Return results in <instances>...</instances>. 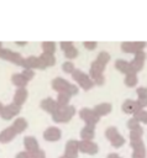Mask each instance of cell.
<instances>
[{"instance_id":"1","label":"cell","mask_w":147,"mask_h":158,"mask_svg":"<svg viewBox=\"0 0 147 158\" xmlns=\"http://www.w3.org/2000/svg\"><path fill=\"white\" fill-rule=\"evenodd\" d=\"M75 115V107L73 105L58 107V110L52 115V120L56 123H67Z\"/></svg>"},{"instance_id":"2","label":"cell","mask_w":147,"mask_h":158,"mask_svg":"<svg viewBox=\"0 0 147 158\" xmlns=\"http://www.w3.org/2000/svg\"><path fill=\"white\" fill-rule=\"evenodd\" d=\"M72 78L79 84V86L84 90H90L95 84L93 81V79L90 78V75L85 74L84 72H82L80 69H75L72 73Z\"/></svg>"},{"instance_id":"3","label":"cell","mask_w":147,"mask_h":158,"mask_svg":"<svg viewBox=\"0 0 147 158\" xmlns=\"http://www.w3.org/2000/svg\"><path fill=\"white\" fill-rule=\"evenodd\" d=\"M105 137L110 141V143H111V146H112L114 148H120V147H122V146L125 144V138H124V136L120 135V132L117 131V128H116L115 126H110V127L106 128V131H105Z\"/></svg>"},{"instance_id":"4","label":"cell","mask_w":147,"mask_h":158,"mask_svg":"<svg viewBox=\"0 0 147 158\" xmlns=\"http://www.w3.org/2000/svg\"><path fill=\"white\" fill-rule=\"evenodd\" d=\"M79 117L85 122V125H91V126H96V123L100 120V116L89 107H83L79 111Z\"/></svg>"},{"instance_id":"5","label":"cell","mask_w":147,"mask_h":158,"mask_svg":"<svg viewBox=\"0 0 147 158\" xmlns=\"http://www.w3.org/2000/svg\"><path fill=\"white\" fill-rule=\"evenodd\" d=\"M0 58L5 59L7 62H11L16 65H21V67L23 65V60H25V58L20 53L12 52L11 49H7V48H2V51L0 53Z\"/></svg>"},{"instance_id":"6","label":"cell","mask_w":147,"mask_h":158,"mask_svg":"<svg viewBox=\"0 0 147 158\" xmlns=\"http://www.w3.org/2000/svg\"><path fill=\"white\" fill-rule=\"evenodd\" d=\"M146 47V42L143 41H133V42H122L121 43V49L125 53H132L136 54L141 51H143V48Z\"/></svg>"},{"instance_id":"7","label":"cell","mask_w":147,"mask_h":158,"mask_svg":"<svg viewBox=\"0 0 147 158\" xmlns=\"http://www.w3.org/2000/svg\"><path fill=\"white\" fill-rule=\"evenodd\" d=\"M21 111V106L16 105L15 102H11V104H7V105H4L2 110H1V118L4 120H11L14 118L15 116H17Z\"/></svg>"},{"instance_id":"8","label":"cell","mask_w":147,"mask_h":158,"mask_svg":"<svg viewBox=\"0 0 147 158\" xmlns=\"http://www.w3.org/2000/svg\"><path fill=\"white\" fill-rule=\"evenodd\" d=\"M130 146L132 148V156L131 158H147L146 147L142 139L140 141H130Z\"/></svg>"},{"instance_id":"9","label":"cell","mask_w":147,"mask_h":158,"mask_svg":"<svg viewBox=\"0 0 147 158\" xmlns=\"http://www.w3.org/2000/svg\"><path fill=\"white\" fill-rule=\"evenodd\" d=\"M98 151H99V147L94 141H83V139L79 141V152L80 153L94 156L98 153Z\"/></svg>"},{"instance_id":"10","label":"cell","mask_w":147,"mask_h":158,"mask_svg":"<svg viewBox=\"0 0 147 158\" xmlns=\"http://www.w3.org/2000/svg\"><path fill=\"white\" fill-rule=\"evenodd\" d=\"M67 158H78L79 156V141L77 139H69L65 143L64 154Z\"/></svg>"},{"instance_id":"11","label":"cell","mask_w":147,"mask_h":158,"mask_svg":"<svg viewBox=\"0 0 147 158\" xmlns=\"http://www.w3.org/2000/svg\"><path fill=\"white\" fill-rule=\"evenodd\" d=\"M145 59H146V53H145V51H141V52H138V53L135 54L133 59L130 62L132 73H136V74H137V73L143 68Z\"/></svg>"},{"instance_id":"12","label":"cell","mask_w":147,"mask_h":158,"mask_svg":"<svg viewBox=\"0 0 147 158\" xmlns=\"http://www.w3.org/2000/svg\"><path fill=\"white\" fill-rule=\"evenodd\" d=\"M61 137H62V132L56 126H51V127L46 128L43 132V138L48 142H57L61 139Z\"/></svg>"},{"instance_id":"13","label":"cell","mask_w":147,"mask_h":158,"mask_svg":"<svg viewBox=\"0 0 147 158\" xmlns=\"http://www.w3.org/2000/svg\"><path fill=\"white\" fill-rule=\"evenodd\" d=\"M22 67L25 69L26 68H28V69H46L44 65L42 64L40 57H37V56H30V57L25 58Z\"/></svg>"},{"instance_id":"14","label":"cell","mask_w":147,"mask_h":158,"mask_svg":"<svg viewBox=\"0 0 147 158\" xmlns=\"http://www.w3.org/2000/svg\"><path fill=\"white\" fill-rule=\"evenodd\" d=\"M121 109H122V111H124L125 114H128V115H133V114H136L137 111L142 110V109L140 107L137 100H132V99L125 100V101L122 102Z\"/></svg>"},{"instance_id":"15","label":"cell","mask_w":147,"mask_h":158,"mask_svg":"<svg viewBox=\"0 0 147 158\" xmlns=\"http://www.w3.org/2000/svg\"><path fill=\"white\" fill-rule=\"evenodd\" d=\"M40 106H41L42 110H44L46 112H48V114H51V115H53V114L58 110V107H59L58 104H57V100H54V99H52V98H46V99H43V100L41 101Z\"/></svg>"},{"instance_id":"16","label":"cell","mask_w":147,"mask_h":158,"mask_svg":"<svg viewBox=\"0 0 147 158\" xmlns=\"http://www.w3.org/2000/svg\"><path fill=\"white\" fill-rule=\"evenodd\" d=\"M70 86V83L67 81L65 79L57 77L52 80V88L57 91V93H68V89Z\"/></svg>"},{"instance_id":"17","label":"cell","mask_w":147,"mask_h":158,"mask_svg":"<svg viewBox=\"0 0 147 158\" xmlns=\"http://www.w3.org/2000/svg\"><path fill=\"white\" fill-rule=\"evenodd\" d=\"M23 147H25V151L28 152L30 154L40 149L38 142H37V139L33 136H26L23 138Z\"/></svg>"},{"instance_id":"18","label":"cell","mask_w":147,"mask_h":158,"mask_svg":"<svg viewBox=\"0 0 147 158\" xmlns=\"http://www.w3.org/2000/svg\"><path fill=\"white\" fill-rule=\"evenodd\" d=\"M16 136H17V132L14 130L12 126H9V127L4 128V130L0 132V143H9V142H11Z\"/></svg>"},{"instance_id":"19","label":"cell","mask_w":147,"mask_h":158,"mask_svg":"<svg viewBox=\"0 0 147 158\" xmlns=\"http://www.w3.org/2000/svg\"><path fill=\"white\" fill-rule=\"evenodd\" d=\"M79 135H80V139H83V141H93V138L95 137V126L85 125L80 130Z\"/></svg>"},{"instance_id":"20","label":"cell","mask_w":147,"mask_h":158,"mask_svg":"<svg viewBox=\"0 0 147 158\" xmlns=\"http://www.w3.org/2000/svg\"><path fill=\"white\" fill-rule=\"evenodd\" d=\"M27 96H28V93H27L26 88H17L15 91V95H14V102L16 105L21 106L22 104H25Z\"/></svg>"},{"instance_id":"21","label":"cell","mask_w":147,"mask_h":158,"mask_svg":"<svg viewBox=\"0 0 147 158\" xmlns=\"http://www.w3.org/2000/svg\"><path fill=\"white\" fill-rule=\"evenodd\" d=\"M93 110L101 117V116H106V115H109V114L111 112L112 105H111L110 102H100V104H96V105L93 107Z\"/></svg>"},{"instance_id":"22","label":"cell","mask_w":147,"mask_h":158,"mask_svg":"<svg viewBox=\"0 0 147 158\" xmlns=\"http://www.w3.org/2000/svg\"><path fill=\"white\" fill-rule=\"evenodd\" d=\"M104 70H105V65L101 64L100 62L98 60H94L90 65V78L94 79L95 77H99V75H103L104 74Z\"/></svg>"},{"instance_id":"23","label":"cell","mask_w":147,"mask_h":158,"mask_svg":"<svg viewBox=\"0 0 147 158\" xmlns=\"http://www.w3.org/2000/svg\"><path fill=\"white\" fill-rule=\"evenodd\" d=\"M115 68H116L120 73H124L125 75L132 73L130 62H127V60H125V59H117V60L115 62Z\"/></svg>"},{"instance_id":"24","label":"cell","mask_w":147,"mask_h":158,"mask_svg":"<svg viewBox=\"0 0 147 158\" xmlns=\"http://www.w3.org/2000/svg\"><path fill=\"white\" fill-rule=\"evenodd\" d=\"M11 81L14 85H16L17 88H25L28 83V80L22 75V73H16L11 77Z\"/></svg>"},{"instance_id":"25","label":"cell","mask_w":147,"mask_h":158,"mask_svg":"<svg viewBox=\"0 0 147 158\" xmlns=\"http://www.w3.org/2000/svg\"><path fill=\"white\" fill-rule=\"evenodd\" d=\"M12 127H14V130L17 132V135H19V133H22V132L27 128V121H26V118H23V117H17V118L14 121Z\"/></svg>"},{"instance_id":"26","label":"cell","mask_w":147,"mask_h":158,"mask_svg":"<svg viewBox=\"0 0 147 158\" xmlns=\"http://www.w3.org/2000/svg\"><path fill=\"white\" fill-rule=\"evenodd\" d=\"M38 57H40V59H41L42 64L44 65V68H47V67H52V65H54V64H56V58H54V56H53V54L42 53V54H41V56H38Z\"/></svg>"},{"instance_id":"27","label":"cell","mask_w":147,"mask_h":158,"mask_svg":"<svg viewBox=\"0 0 147 158\" xmlns=\"http://www.w3.org/2000/svg\"><path fill=\"white\" fill-rule=\"evenodd\" d=\"M70 95L68 93H58L57 95V104L59 107H63V106H68L69 105V101H70Z\"/></svg>"},{"instance_id":"28","label":"cell","mask_w":147,"mask_h":158,"mask_svg":"<svg viewBox=\"0 0 147 158\" xmlns=\"http://www.w3.org/2000/svg\"><path fill=\"white\" fill-rule=\"evenodd\" d=\"M125 85L126 86H130V88H132V86H136V84H137V81H138V78H137V74L136 73H130V74H126L125 75Z\"/></svg>"},{"instance_id":"29","label":"cell","mask_w":147,"mask_h":158,"mask_svg":"<svg viewBox=\"0 0 147 158\" xmlns=\"http://www.w3.org/2000/svg\"><path fill=\"white\" fill-rule=\"evenodd\" d=\"M42 49H43V53L53 54L56 52V43L51 41H44L42 42Z\"/></svg>"},{"instance_id":"30","label":"cell","mask_w":147,"mask_h":158,"mask_svg":"<svg viewBox=\"0 0 147 158\" xmlns=\"http://www.w3.org/2000/svg\"><path fill=\"white\" fill-rule=\"evenodd\" d=\"M128 136H130V141H140V139H142V136H143V128H142V126L138 127L137 130L130 131Z\"/></svg>"},{"instance_id":"31","label":"cell","mask_w":147,"mask_h":158,"mask_svg":"<svg viewBox=\"0 0 147 158\" xmlns=\"http://www.w3.org/2000/svg\"><path fill=\"white\" fill-rule=\"evenodd\" d=\"M132 117H135L140 123H146L147 125V111L145 109H142V110L137 111L136 114H133Z\"/></svg>"},{"instance_id":"32","label":"cell","mask_w":147,"mask_h":158,"mask_svg":"<svg viewBox=\"0 0 147 158\" xmlns=\"http://www.w3.org/2000/svg\"><path fill=\"white\" fill-rule=\"evenodd\" d=\"M95 60H98V62H100L101 64L106 65V64L109 63V60H110V54H109L107 52L103 51V52H100V53L98 54V57H96V59H95Z\"/></svg>"},{"instance_id":"33","label":"cell","mask_w":147,"mask_h":158,"mask_svg":"<svg viewBox=\"0 0 147 158\" xmlns=\"http://www.w3.org/2000/svg\"><path fill=\"white\" fill-rule=\"evenodd\" d=\"M62 69H63L64 73L72 74V73L75 70V67H74V64H73L70 60H68V62H64V63L62 64Z\"/></svg>"},{"instance_id":"34","label":"cell","mask_w":147,"mask_h":158,"mask_svg":"<svg viewBox=\"0 0 147 158\" xmlns=\"http://www.w3.org/2000/svg\"><path fill=\"white\" fill-rule=\"evenodd\" d=\"M77 56H78V49H77L74 46L64 52V57H65L67 59H73V58H75Z\"/></svg>"},{"instance_id":"35","label":"cell","mask_w":147,"mask_h":158,"mask_svg":"<svg viewBox=\"0 0 147 158\" xmlns=\"http://www.w3.org/2000/svg\"><path fill=\"white\" fill-rule=\"evenodd\" d=\"M138 127H141V125H140V122L135 118V117H131L128 121H127V128L130 130V131H133V130H137Z\"/></svg>"},{"instance_id":"36","label":"cell","mask_w":147,"mask_h":158,"mask_svg":"<svg viewBox=\"0 0 147 158\" xmlns=\"http://www.w3.org/2000/svg\"><path fill=\"white\" fill-rule=\"evenodd\" d=\"M22 75L30 81V80L35 77V72H33V69H28V68H26V69L22 70Z\"/></svg>"},{"instance_id":"37","label":"cell","mask_w":147,"mask_h":158,"mask_svg":"<svg viewBox=\"0 0 147 158\" xmlns=\"http://www.w3.org/2000/svg\"><path fill=\"white\" fill-rule=\"evenodd\" d=\"M137 98H147V88L146 86H138L136 89Z\"/></svg>"},{"instance_id":"38","label":"cell","mask_w":147,"mask_h":158,"mask_svg":"<svg viewBox=\"0 0 147 158\" xmlns=\"http://www.w3.org/2000/svg\"><path fill=\"white\" fill-rule=\"evenodd\" d=\"M83 46H84L86 49H89V51H93V49H95V48H96L98 43H96L95 41H85V42L83 43Z\"/></svg>"},{"instance_id":"39","label":"cell","mask_w":147,"mask_h":158,"mask_svg":"<svg viewBox=\"0 0 147 158\" xmlns=\"http://www.w3.org/2000/svg\"><path fill=\"white\" fill-rule=\"evenodd\" d=\"M59 46H61V48L65 52L67 49H69V48H72L74 44H73V42H70V41H62L61 43H59Z\"/></svg>"},{"instance_id":"40","label":"cell","mask_w":147,"mask_h":158,"mask_svg":"<svg viewBox=\"0 0 147 158\" xmlns=\"http://www.w3.org/2000/svg\"><path fill=\"white\" fill-rule=\"evenodd\" d=\"M30 156H31V158H46V153H44V151H42L41 148H40L38 151L31 153Z\"/></svg>"},{"instance_id":"41","label":"cell","mask_w":147,"mask_h":158,"mask_svg":"<svg viewBox=\"0 0 147 158\" xmlns=\"http://www.w3.org/2000/svg\"><path fill=\"white\" fill-rule=\"evenodd\" d=\"M137 102L141 109L147 107V98H137Z\"/></svg>"},{"instance_id":"42","label":"cell","mask_w":147,"mask_h":158,"mask_svg":"<svg viewBox=\"0 0 147 158\" xmlns=\"http://www.w3.org/2000/svg\"><path fill=\"white\" fill-rule=\"evenodd\" d=\"M15 158H31V156H30V153H28V152L22 151V152H19V153L16 154V157H15Z\"/></svg>"},{"instance_id":"43","label":"cell","mask_w":147,"mask_h":158,"mask_svg":"<svg viewBox=\"0 0 147 158\" xmlns=\"http://www.w3.org/2000/svg\"><path fill=\"white\" fill-rule=\"evenodd\" d=\"M106 158H122V157H120V156L116 154V153H109V154L106 156Z\"/></svg>"},{"instance_id":"44","label":"cell","mask_w":147,"mask_h":158,"mask_svg":"<svg viewBox=\"0 0 147 158\" xmlns=\"http://www.w3.org/2000/svg\"><path fill=\"white\" fill-rule=\"evenodd\" d=\"M16 44L17 46H23V44H26V42H16Z\"/></svg>"},{"instance_id":"45","label":"cell","mask_w":147,"mask_h":158,"mask_svg":"<svg viewBox=\"0 0 147 158\" xmlns=\"http://www.w3.org/2000/svg\"><path fill=\"white\" fill-rule=\"evenodd\" d=\"M2 107H4V105L0 102V114H1V110H2Z\"/></svg>"},{"instance_id":"46","label":"cell","mask_w":147,"mask_h":158,"mask_svg":"<svg viewBox=\"0 0 147 158\" xmlns=\"http://www.w3.org/2000/svg\"><path fill=\"white\" fill-rule=\"evenodd\" d=\"M1 51H2V46H1V43H0V53H1Z\"/></svg>"},{"instance_id":"47","label":"cell","mask_w":147,"mask_h":158,"mask_svg":"<svg viewBox=\"0 0 147 158\" xmlns=\"http://www.w3.org/2000/svg\"><path fill=\"white\" fill-rule=\"evenodd\" d=\"M59 158H67V157H65V156H62V157H59Z\"/></svg>"}]
</instances>
